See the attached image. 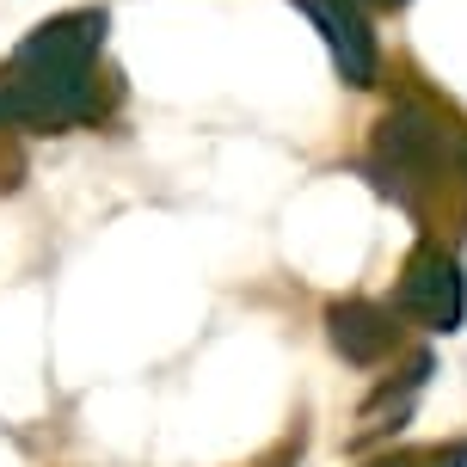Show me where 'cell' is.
Masks as SVG:
<instances>
[{
	"mask_svg": "<svg viewBox=\"0 0 467 467\" xmlns=\"http://www.w3.org/2000/svg\"><path fill=\"white\" fill-rule=\"evenodd\" d=\"M296 6L320 25V37L332 44L338 74H345L350 87H369L375 80V37H369V25H363V13H357L350 0H296Z\"/></svg>",
	"mask_w": 467,
	"mask_h": 467,
	"instance_id": "obj_2",
	"label": "cell"
},
{
	"mask_svg": "<svg viewBox=\"0 0 467 467\" xmlns=\"http://www.w3.org/2000/svg\"><path fill=\"white\" fill-rule=\"evenodd\" d=\"M375 467H467V443H437V449H400V455H388V462Z\"/></svg>",
	"mask_w": 467,
	"mask_h": 467,
	"instance_id": "obj_4",
	"label": "cell"
},
{
	"mask_svg": "<svg viewBox=\"0 0 467 467\" xmlns=\"http://www.w3.org/2000/svg\"><path fill=\"white\" fill-rule=\"evenodd\" d=\"M455 166H462V179H467V130L455 136Z\"/></svg>",
	"mask_w": 467,
	"mask_h": 467,
	"instance_id": "obj_5",
	"label": "cell"
},
{
	"mask_svg": "<svg viewBox=\"0 0 467 467\" xmlns=\"http://www.w3.org/2000/svg\"><path fill=\"white\" fill-rule=\"evenodd\" d=\"M350 6H406V0H350Z\"/></svg>",
	"mask_w": 467,
	"mask_h": 467,
	"instance_id": "obj_6",
	"label": "cell"
},
{
	"mask_svg": "<svg viewBox=\"0 0 467 467\" xmlns=\"http://www.w3.org/2000/svg\"><path fill=\"white\" fill-rule=\"evenodd\" d=\"M462 307H467V289H462V271L443 246H419L400 271V314L419 320L431 332H455L462 327Z\"/></svg>",
	"mask_w": 467,
	"mask_h": 467,
	"instance_id": "obj_1",
	"label": "cell"
},
{
	"mask_svg": "<svg viewBox=\"0 0 467 467\" xmlns=\"http://www.w3.org/2000/svg\"><path fill=\"white\" fill-rule=\"evenodd\" d=\"M327 320H332V345L345 350V363H381L400 338L394 314L375 302H332Z\"/></svg>",
	"mask_w": 467,
	"mask_h": 467,
	"instance_id": "obj_3",
	"label": "cell"
}]
</instances>
